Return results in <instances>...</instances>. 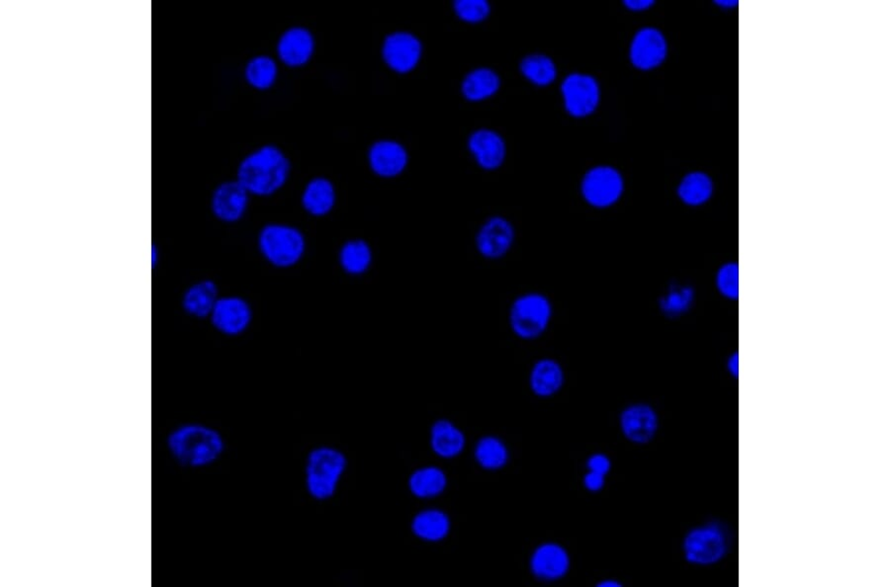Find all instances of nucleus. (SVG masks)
Returning <instances> with one entry per match:
<instances>
[{"instance_id":"obj_34","label":"nucleus","mask_w":890,"mask_h":587,"mask_svg":"<svg viewBox=\"0 0 890 587\" xmlns=\"http://www.w3.org/2000/svg\"><path fill=\"white\" fill-rule=\"evenodd\" d=\"M612 463L604 454H595L589 458L588 468L593 473L605 476L610 473Z\"/></svg>"},{"instance_id":"obj_15","label":"nucleus","mask_w":890,"mask_h":587,"mask_svg":"<svg viewBox=\"0 0 890 587\" xmlns=\"http://www.w3.org/2000/svg\"><path fill=\"white\" fill-rule=\"evenodd\" d=\"M314 39L306 28L295 26L282 33L277 43V54L285 64L298 67L305 64L312 55Z\"/></svg>"},{"instance_id":"obj_10","label":"nucleus","mask_w":890,"mask_h":587,"mask_svg":"<svg viewBox=\"0 0 890 587\" xmlns=\"http://www.w3.org/2000/svg\"><path fill=\"white\" fill-rule=\"evenodd\" d=\"M382 52L386 64L392 70L409 72L421 59L422 44L410 33H393L386 37Z\"/></svg>"},{"instance_id":"obj_30","label":"nucleus","mask_w":890,"mask_h":587,"mask_svg":"<svg viewBox=\"0 0 890 587\" xmlns=\"http://www.w3.org/2000/svg\"><path fill=\"white\" fill-rule=\"evenodd\" d=\"M245 76L249 85L254 88L267 89L274 83L276 76V62L267 56L250 59L245 68Z\"/></svg>"},{"instance_id":"obj_33","label":"nucleus","mask_w":890,"mask_h":587,"mask_svg":"<svg viewBox=\"0 0 890 587\" xmlns=\"http://www.w3.org/2000/svg\"><path fill=\"white\" fill-rule=\"evenodd\" d=\"M717 285L722 295L729 299L737 298L738 267L735 264H726L718 270Z\"/></svg>"},{"instance_id":"obj_11","label":"nucleus","mask_w":890,"mask_h":587,"mask_svg":"<svg viewBox=\"0 0 890 587\" xmlns=\"http://www.w3.org/2000/svg\"><path fill=\"white\" fill-rule=\"evenodd\" d=\"M667 56L665 37L655 28H644L632 44L631 59L634 67L648 70L661 65Z\"/></svg>"},{"instance_id":"obj_7","label":"nucleus","mask_w":890,"mask_h":587,"mask_svg":"<svg viewBox=\"0 0 890 587\" xmlns=\"http://www.w3.org/2000/svg\"><path fill=\"white\" fill-rule=\"evenodd\" d=\"M624 190L623 177L609 166H599L584 177L582 193L585 200L595 208L613 206L620 200Z\"/></svg>"},{"instance_id":"obj_23","label":"nucleus","mask_w":890,"mask_h":587,"mask_svg":"<svg viewBox=\"0 0 890 587\" xmlns=\"http://www.w3.org/2000/svg\"><path fill=\"white\" fill-rule=\"evenodd\" d=\"M412 528L417 537L429 542H437L447 536L450 521L445 512L427 509L416 516Z\"/></svg>"},{"instance_id":"obj_14","label":"nucleus","mask_w":890,"mask_h":587,"mask_svg":"<svg viewBox=\"0 0 890 587\" xmlns=\"http://www.w3.org/2000/svg\"><path fill=\"white\" fill-rule=\"evenodd\" d=\"M211 316L218 331L236 335L248 327L251 312L248 303L242 298L225 297L217 300Z\"/></svg>"},{"instance_id":"obj_5","label":"nucleus","mask_w":890,"mask_h":587,"mask_svg":"<svg viewBox=\"0 0 890 587\" xmlns=\"http://www.w3.org/2000/svg\"><path fill=\"white\" fill-rule=\"evenodd\" d=\"M347 460L340 451L320 447L311 451L306 466V485L311 496L326 499L333 496Z\"/></svg>"},{"instance_id":"obj_9","label":"nucleus","mask_w":890,"mask_h":587,"mask_svg":"<svg viewBox=\"0 0 890 587\" xmlns=\"http://www.w3.org/2000/svg\"><path fill=\"white\" fill-rule=\"evenodd\" d=\"M515 228L507 219L494 217L481 227L476 237L479 253L489 259L506 256L515 242Z\"/></svg>"},{"instance_id":"obj_19","label":"nucleus","mask_w":890,"mask_h":587,"mask_svg":"<svg viewBox=\"0 0 890 587\" xmlns=\"http://www.w3.org/2000/svg\"><path fill=\"white\" fill-rule=\"evenodd\" d=\"M564 381L562 366L554 359H546L538 361L530 372V387L539 396L548 397L558 393Z\"/></svg>"},{"instance_id":"obj_1","label":"nucleus","mask_w":890,"mask_h":587,"mask_svg":"<svg viewBox=\"0 0 890 587\" xmlns=\"http://www.w3.org/2000/svg\"><path fill=\"white\" fill-rule=\"evenodd\" d=\"M289 171L286 156L276 145L266 144L240 162L237 182L250 193L266 196L285 183Z\"/></svg>"},{"instance_id":"obj_32","label":"nucleus","mask_w":890,"mask_h":587,"mask_svg":"<svg viewBox=\"0 0 890 587\" xmlns=\"http://www.w3.org/2000/svg\"><path fill=\"white\" fill-rule=\"evenodd\" d=\"M454 9L459 18L470 23H480L490 14V5L485 0H457Z\"/></svg>"},{"instance_id":"obj_13","label":"nucleus","mask_w":890,"mask_h":587,"mask_svg":"<svg viewBox=\"0 0 890 587\" xmlns=\"http://www.w3.org/2000/svg\"><path fill=\"white\" fill-rule=\"evenodd\" d=\"M530 568L533 574L540 580H559L570 569L569 554L558 544H542L531 555Z\"/></svg>"},{"instance_id":"obj_20","label":"nucleus","mask_w":890,"mask_h":587,"mask_svg":"<svg viewBox=\"0 0 890 587\" xmlns=\"http://www.w3.org/2000/svg\"><path fill=\"white\" fill-rule=\"evenodd\" d=\"M218 289L211 280L195 283L184 293L183 309L195 318L211 316L217 302Z\"/></svg>"},{"instance_id":"obj_38","label":"nucleus","mask_w":890,"mask_h":587,"mask_svg":"<svg viewBox=\"0 0 890 587\" xmlns=\"http://www.w3.org/2000/svg\"><path fill=\"white\" fill-rule=\"evenodd\" d=\"M623 584L619 582L614 580L602 581L598 583V587H622Z\"/></svg>"},{"instance_id":"obj_17","label":"nucleus","mask_w":890,"mask_h":587,"mask_svg":"<svg viewBox=\"0 0 890 587\" xmlns=\"http://www.w3.org/2000/svg\"><path fill=\"white\" fill-rule=\"evenodd\" d=\"M370 163L376 174L393 177L405 170L408 154L400 144L393 141H379L370 148Z\"/></svg>"},{"instance_id":"obj_4","label":"nucleus","mask_w":890,"mask_h":587,"mask_svg":"<svg viewBox=\"0 0 890 587\" xmlns=\"http://www.w3.org/2000/svg\"><path fill=\"white\" fill-rule=\"evenodd\" d=\"M261 253L277 267L297 264L305 249V239L295 227L269 224L261 228L258 236Z\"/></svg>"},{"instance_id":"obj_28","label":"nucleus","mask_w":890,"mask_h":587,"mask_svg":"<svg viewBox=\"0 0 890 587\" xmlns=\"http://www.w3.org/2000/svg\"><path fill=\"white\" fill-rule=\"evenodd\" d=\"M475 456L482 467L487 470H498L508 463L509 451L501 439L486 436L479 440Z\"/></svg>"},{"instance_id":"obj_3","label":"nucleus","mask_w":890,"mask_h":587,"mask_svg":"<svg viewBox=\"0 0 890 587\" xmlns=\"http://www.w3.org/2000/svg\"><path fill=\"white\" fill-rule=\"evenodd\" d=\"M552 313L551 302L546 295L536 292L523 294L511 307V328L522 340H536L548 330Z\"/></svg>"},{"instance_id":"obj_2","label":"nucleus","mask_w":890,"mask_h":587,"mask_svg":"<svg viewBox=\"0 0 890 587\" xmlns=\"http://www.w3.org/2000/svg\"><path fill=\"white\" fill-rule=\"evenodd\" d=\"M166 444L177 462L188 467L211 464L223 450L218 433L199 424L177 427L167 437Z\"/></svg>"},{"instance_id":"obj_12","label":"nucleus","mask_w":890,"mask_h":587,"mask_svg":"<svg viewBox=\"0 0 890 587\" xmlns=\"http://www.w3.org/2000/svg\"><path fill=\"white\" fill-rule=\"evenodd\" d=\"M658 415L653 407L636 404L625 408L621 415V427L630 442L645 444L654 438L658 431Z\"/></svg>"},{"instance_id":"obj_39","label":"nucleus","mask_w":890,"mask_h":587,"mask_svg":"<svg viewBox=\"0 0 890 587\" xmlns=\"http://www.w3.org/2000/svg\"><path fill=\"white\" fill-rule=\"evenodd\" d=\"M717 4L720 5H722V6H733V5H737L736 2H717Z\"/></svg>"},{"instance_id":"obj_26","label":"nucleus","mask_w":890,"mask_h":587,"mask_svg":"<svg viewBox=\"0 0 890 587\" xmlns=\"http://www.w3.org/2000/svg\"><path fill=\"white\" fill-rule=\"evenodd\" d=\"M447 485L445 471L437 467L418 469L411 476L409 486L417 498H434L441 495Z\"/></svg>"},{"instance_id":"obj_25","label":"nucleus","mask_w":890,"mask_h":587,"mask_svg":"<svg viewBox=\"0 0 890 587\" xmlns=\"http://www.w3.org/2000/svg\"><path fill=\"white\" fill-rule=\"evenodd\" d=\"M372 251L368 243L361 238L351 239L340 251L341 266L352 275L364 274L371 265Z\"/></svg>"},{"instance_id":"obj_37","label":"nucleus","mask_w":890,"mask_h":587,"mask_svg":"<svg viewBox=\"0 0 890 587\" xmlns=\"http://www.w3.org/2000/svg\"><path fill=\"white\" fill-rule=\"evenodd\" d=\"M737 364H738L737 356H732V359L729 360L728 363V368L732 374L737 375V371H738Z\"/></svg>"},{"instance_id":"obj_16","label":"nucleus","mask_w":890,"mask_h":587,"mask_svg":"<svg viewBox=\"0 0 890 587\" xmlns=\"http://www.w3.org/2000/svg\"><path fill=\"white\" fill-rule=\"evenodd\" d=\"M238 182H229L216 188L212 196V210L216 217L225 222H235L242 217L248 195Z\"/></svg>"},{"instance_id":"obj_31","label":"nucleus","mask_w":890,"mask_h":587,"mask_svg":"<svg viewBox=\"0 0 890 587\" xmlns=\"http://www.w3.org/2000/svg\"><path fill=\"white\" fill-rule=\"evenodd\" d=\"M694 301V292L687 286H673L660 299V309L668 317H678L687 312Z\"/></svg>"},{"instance_id":"obj_29","label":"nucleus","mask_w":890,"mask_h":587,"mask_svg":"<svg viewBox=\"0 0 890 587\" xmlns=\"http://www.w3.org/2000/svg\"><path fill=\"white\" fill-rule=\"evenodd\" d=\"M520 70L523 76L540 87L550 85L557 76L553 61L543 55H532L523 59Z\"/></svg>"},{"instance_id":"obj_6","label":"nucleus","mask_w":890,"mask_h":587,"mask_svg":"<svg viewBox=\"0 0 890 587\" xmlns=\"http://www.w3.org/2000/svg\"><path fill=\"white\" fill-rule=\"evenodd\" d=\"M730 546L727 529L718 523H708L689 531L683 549L690 564L710 565L724 559Z\"/></svg>"},{"instance_id":"obj_27","label":"nucleus","mask_w":890,"mask_h":587,"mask_svg":"<svg viewBox=\"0 0 890 587\" xmlns=\"http://www.w3.org/2000/svg\"><path fill=\"white\" fill-rule=\"evenodd\" d=\"M714 192V184L710 178L701 172L687 175L680 182L678 193L682 201L690 206L706 203Z\"/></svg>"},{"instance_id":"obj_35","label":"nucleus","mask_w":890,"mask_h":587,"mask_svg":"<svg viewBox=\"0 0 890 587\" xmlns=\"http://www.w3.org/2000/svg\"><path fill=\"white\" fill-rule=\"evenodd\" d=\"M604 484L605 476L593 473V471H589L588 474L585 475L584 485L590 491H600L604 487Z\"/></svg>"},{"instance_id":"obj_36","label":"nucleus","mask_w":890,"mask_h":587,"mask_svg":"<svg viewBox=\"0 0 890 587\" xmlns=\"http://www.w3.org/2000/svg\"><path fill=\"white\" fill-rule=\"evenodd\" d=\"M623 4L633 12H642V10L652 7L655 3L652 0H626Z\"/></svg>"},{"instance_id":"obj_22","label":"nucleus","mask_w":890,"mask_h":587,"mask_svg":"<svg viewBox=\"0 0 890 587\" xmlns=\"http://www.w3.org/2000/svg\"><path fill=\"white\" fill-rule=\"evenodd\" d=\"M431 443L435 452L445 458H452L463 452L465 436L449 421L441 419L432 427Z\"/></svg>"},{"instance_id":"obj_24","label":"nucleus","mask_w":890,"mask_h":587,"mask_svg":"<svg viewBox=\"0 0 890 587\" xmlns=\"http://www.w3.org/2000/svg\"><path fill=\"white\" fill-rule=\"evenodd\" d=\"M500 78L494 70L478 69L470 72L463 83L464 97L470 101L484 100L498 91Z\"/></svg>"},{"instance_id":"obj_18","label":"nucleus","mask_w":890,"mask_h":587,"mask_svg":"<svg viewBox=\"0 0 890 587\" xmlns=\"http://www.w3.org/2000/svg\"><path fill=\"white\" fill-rule=\"evenodd\" d=\"M468 144L479 164L485 170H495L505 160V142L493 131H476L471 135Z\"/></svg>"},{"instance_id":"obj_8","label":"nucleus","mask_w":890,"mask_h":587,"mask_svg":"<svg viewBox=\"0 0 890 587\" xmlns=\"http://www.w3.org/2000/svg\"><path fill=\"white\" fill-rule=\"evenodd\" d=\"M565 107L574 117H586L592 114L600 101V88L596 80L587 75L574 73L562 85Z\"/></svg>"},{"instance_id":"obj_21","label":"nucleus","mask_w":890,"mask_h":587,"mask_svg":"<svg viewBox=\"0 0 890 587\" xmlns=\"http://www.w3.org/2000/svg\"><path fill=\"white\" fill-rule=\"evenodd\" d=\"M336 200L333 186L327 178H314L302 195L303 207L314 216L328 214Z\"/></svg>"}]
</instances>
